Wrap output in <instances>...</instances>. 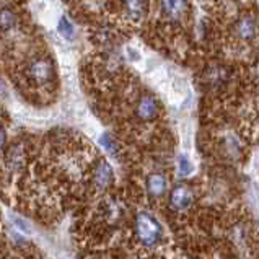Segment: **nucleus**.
<instances>
[{"instance_id": "nucleus-1", "label": "nucleus", "mask_w": 259, "mask_h": 259, "mask_svg": "<svg viewBox=\"0 0 259 259\" xmlns=\"http://www.w3.org/2000/svg\"><path fill=\"white\" fill-rule=\"evenodd\" d=\"M134 232L140 245L145 248L158 245V241L161 240V233H163L158 220L149 212H140L136 217Z\"/></svg>"}, {"instance_id": "nucleus-2", "label": "nucleus", "mask_w": 259, "mask_h": 259, "mask_svg": "<svg viewBox=\"0 0 259 259\" xmlns=\"http://www.w3.org/2000/svg\"><path fill=\"white\" fill-rule=\"evenodd\" d=\"M194 202V192L186 184H178L169 192V207L176 212H184Z\"/></svg>"}, {"instance_id": "nucleus-3", "label": "nucleus", "mask_w": 259, "mask_h": 259, "mask_svg": "<svg viewBox=\"0 0 259 259\" xmlns=\"http://www.w3.org/2000/svg\"><path fill=\"white\" fill-rule=\"evenodd\" d=\"M28 73H29V77L33 78L34 83H38V85L48 83L54 75L53 62H51L49 59H36V61L29 64Z\"/></svg>"}, {"instance_id": "nucleus-4", "label": "nucleus", "mask_w": 259, "mask_h": 259, "mask_svg": "<svg viewBox=\"0 0 259 259\" xmlns=\"http://www.w3.org/2000/svg\"><path fill=\"white\" fill-rule=\"evenodd\" d=\"M257 33V23L256 18L251 13H245L236 20L235 23V34L236 38L241 41H251L254 39V36Z\"/></svg>"}, {"instance_id": "nucleus-5", "label": "nucleus", "mask_w": 259, "mask_h": 259, "mask_svg": "<svg viewBox=\"0 0 259 259\" xmlns=\"http://www.w3.org/2000/svg\"><path fill=\"white\" fill-rule=\"evenodd\" d=\"M158 101L152 95H144L142 98L137 101L136 106V116L142 121H153L158 116Z\"/></svg>"}, {"instance_id": "nucleus-6", "label": "nucleus", "mask_w": 259, "mask_h": 259, "mask_svg": "<svg viewBox=\"0 0 259 259\" xmlns=\"http://www.w3.org/2000/svg\"><path fill=\"white\" fill-rule=\"evenodd\" d=\"M114 180V173H113V168L109 166L108 161L105 160H100L98 163L95 166V171H93V181L96 184V188L100 189H106L111 186V183Z\"/></svg>"}, {"instance_id": "nucleus-7", "label": "nucleus", "mask_w": 259, "mask_h": 259, "mask_svg": "<svg viewBox=\"0 0 259 259\" xmlns=\"http://www.w3.org/2000/svg\"><path fill=\"white\" fill-rule=\"evenodd\" d=\"M160 9L168 20H180L188 10V0H160Z\"/></svg>"}, {"instance_id": "nucleus-8", "label": "nucleus", "mask_w": 259, "mask_h": 259, "mask_svg": "<svg viewBox=\"0 0 259 259\" xmlns=\"http://www.w3.org/2000/svg\"><path fill=\"white\" fill-rule=\"evenodd\" d=\"M145 186H147V192H149L152 197H161L166 194L168 181L161 173H152L147 176Z\"/></svg>"}, {"instance_id": "nucleus-9", "label": "nucleus", "mask_w": 259, "mask_h": 259, "mask_svg": "<svg viewBox=\"0 0 259 259\" xmlns=\"http://www.w3.org/2000/svg\"><path fill=\"white\" fill-rule=\"evenodd\" d=\"M147 9H149L147 0H127V2H125L127 18L131 21H134V23H140V21L147 17Z\"/></svg>"}, {"instance_id": "nucleus-10", "label": "nucleus", "mask_w": 259, "mask_h": 259, "mask_svg": "<svg viewBox=\"0 0 259 259\" xmlns=\"http://www.w3.org/2000/svg\"><path fill=\"white\" fill-rule=\"evenodd\" d=\"M15 25H17V18L15 15L9 10H2L0 12V29L2 31H9Z\"/></svg>"}, {"instance_id": "nucleus-11", "label": "nucleus", "mask_w": 259, "mask_h": 259, "mask_svg": "<svg viewBox=\"0 0 259 259\" xmlns=\"http://www.w3.org/2000/svg\"><path fill=\"white\" fill-rule=\"evenodd\" d=\"M57 31L61 33L62 38L65 39H73V33H75V29H73V25L70 23V21L62 17L61 21H59V25H57Z\"/></svg>"}, {"instance_id": "nucleus-12", "label": "nucleus", "mask_w": 259, "mask_h": 259, "mask_svg": "<svg viewBox=\"0 0 259 259\" xmlns=\"http://www.w3.org/2000/svg\"><path fill=\"white\" fill-rule=\"evenodd\" d=\"M180 169H181V175H188V173H191L192 166H191L189 160H188L186 157H181V158H180Z\"/></svg>"}, {"instance_id": "nucleus-13", "label": "nucleus", "mask_w": 259, "mask_h": 259, "mask_svg": "<svg viewBox=\"0 0 259 259\" xmlns=\"http://www.w3.org/2000/svg\"><path fill=\"white\" fill-rule=\"evenodd\" d=\"M5 142H7V132H5V129L2 127V125H0V150L5 147Z\"/></svg>"}, {"instance_id": "nucleus-14", "label": "nucleus", "mask_w": 259, "mask_h": 259, "mask_svg": "<svg viewBox=\"0 0 259 259\" xmlns=\"http://www.w3.org/2000/svg\"><path fill=\"white\" fill-rule=\"evenodd\" d=\"M257 73H259V64H257Z\"/></svg>"}]
</instances>
